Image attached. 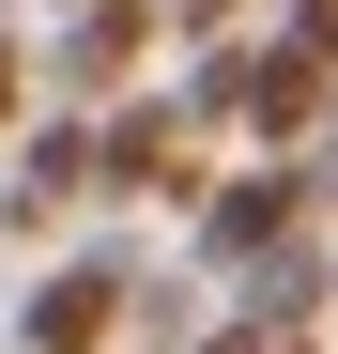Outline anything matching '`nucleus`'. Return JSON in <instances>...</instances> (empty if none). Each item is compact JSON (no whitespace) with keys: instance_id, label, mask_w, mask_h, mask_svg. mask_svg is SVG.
Segmentation results:
<instances>
[{"instance_id":"1","label":"nucleus","mask_w":338,"mask_h":354,"mask_svg":"<svg viewBox=\"0 0 338 354\" xmlns=\"http://www.w3.org/2000/svg\"><path fill=\"white\" fill-rule=\"evenodd\" d=\"M292 231H323V169H308V154H231L215 201L185 216V247H200V277H261Z\"/></svg>"},{"instance_id":"2","label":"nucleus","mask_w":338,"mask_h":354,"mask_svg":"<svg viewBox=\"0 0 338 354\" xmlns=\"http://www.w3.org/2000/svg\"><path fill=\"white\" fill-rule=\"evenodd\" d=\"M92 139H108V201H215V124L185 108V77H154V93H123V108H92Z\"/></svg>"},{"instance_id":"3","label":"nucleus","mask_w":338,"mask_h":354,"mask_svg":"<svg viewBox=\"0 0 338 354\" xmlns=\"http://www.w3.org/2000/svg\"><path fill=\"white\" fill-rule=\"evenodd\" d=\"M154 308V277L123 247H77V262H46L31 277V308H16V354H108V339H139Z\"/></svg>"},{"instance_id":"4","label":"nucleus","mask_w":338,"mask_h":354,"mask_svg":"<svg viewBox=\"0 0 338 354\" xmlns=\"http://www.w3.org/2000/svg\"><path fill=\"white\" fill-rule=\"evenodd\" d=\"M338 124V62H308L292 31H246V154H323Z\"/></svg>"},{"instance_id":"5","label":"nucleus","mask_w":338,"mask_h":354,"mask_svg":"<svg viewBox=\"0 0 338 354\" xmlns=\"http://www.w3.org/2000/svg\"><path fill=\"white\" fill-rule=\"evenodd\" d=\"M77 201H108V139L92 124H31L16 139V185H0V231H62Z\"/></svg>"},{"instance_id":"6","label":"nucleus","mask_w":338,"mask_h":354,"mask_svg":"<svg viewBox=\"0 0 338 354\" xmlns=\"http://www.w3.org/2000/svg\"><path fill=\"white\" fill-rule=\"evenodd\" d=\"M139 62H154V0H92V16L46 46V77H62L77 108H123V93H154Z\"/></svg>"},{"instance_id":"7","label":"nucleus","mask_w":338,"mask_h":354,"mask_svg":"<svg viewBox=\"0 0 338 354\" xmlns=\"http://www.w3.org/2000/svg\"><path fill=\"white\" fill-rule=\"evenodd\" d=\"M185 354H308V339H292V324H261V308H215Z\"/></svg>"},{"instance_id":"8","label":"nucleus","mask_w":338,"mask_h":354,"mask_svg":"<svg viewBox=\"0 0 338 354\" xmlns=\"http://www.w3.org/2000/svg\"><path fill=\"white\" fill-rule=\"evenodd\" d=\"M31 93H46V62H31V46H0V154H16V139L46 124V108H31Z\"/></svg>"},{"instance_id":"9","label":"nucleus","mask_w":338,"mask_h":354,"mask_svg":"<svg viewBox=\"0 0 338 354\" xmlns=\"http://www.w3.org/2000/svg\"><path fill=\"white\" fill-rule=\"evenodd\" d=\"M277 31H292L308 62H338V0H277Z\"/></svg>"},{"instance_id":"10","label":"nucleus","mask_w":338,"mask_h":354,"mask_svg":"<svg viewBox=\"0 0 338 354\" xmlns=\"http://www.w3.org/2000/svg\"><path fill=\"white\" fill-rule=\"evenodd\" d=\"M308 169H323V231H338V124H323V154H308Z\"/></svg>"},{"instance_id":"11","label":"nucleus","mask_w":338,"mask_h":354,"mask_svg":"<svg viewBox=\"0 0 338 354\" xmlns=\"http://www.w3.org/2000/svg\"><path fill=\"white\" fill-rule=\"evenodd\" d=\"M308 354H338V339H308Z\"/></svg>"},{"instance_id":"12","label":"nucleus","mask_w":338,"mask_h":354,"mask_svg":"<svg viewBox=\"0 0 338 354\" xmlns=\"http://www.w3.org/2000/svg\"><path fill=\"white\" fill-rule=\"evenodd\" d=\"M77 16H92V0H77Z\"/></svg>"}]
</instances>
